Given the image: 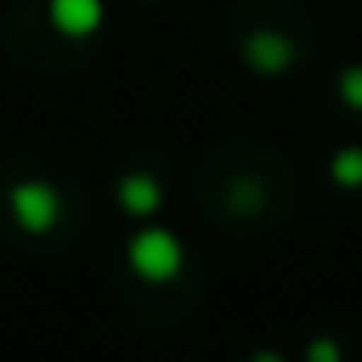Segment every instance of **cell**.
<instances>
[{
    "mask_svg": "<svg viewBox=\"0 0 362 362\" xmlns=\"http://www.w3.org/2000/svg\"><path fill=\"white\" fill-rule=\"evenodd\" d=\"M131 266L139 278L148 282H169L173 274L181 270V245L173 232L165 228H148L131 240Z\"/></svg>",
    "mask_w": 362,
    "mask_h": 362,
    "instance_id": "1",
    "label": "cell"
},
{
    "mask_svg": "<svg viewBox=\"0 0 362 362\" xmlns=\"http://www.w3.org/2000/svg\"><path fill=\"white\" fill-rule=\"evenodd\" d=\"M13 215H17V223L25 232H47L55 223V215H59V198L42 181H21L13 189Z\"/></svg>",
    "mask_w": 362,
    "mask_h": 362,
    "instance_id": "2",
    "label": "cell"
},
{
    "mask_svg": "<svg viewBox=\"0 0 362 362\" xmlns=\"http://www.w3.org/2000/svg\"><path fill=\"white\" fill-rule=\"evenodd\" d=\"M245 59L253 64V72H262V76H278V72H286L291 64H295V47L282 38V34H253L249 42H245Z\"/></svg>",
    "mask_w": 362,
    "mask_h": 362,
    "instance_id": "3",
    "label": "cell"
},
{
    "mask_svg": "<svg viewBox=\"0 0 362 362\" xmlns=\"http://www.w3.org/2000/svg\"><path fill=\"white\" fill-rule=\"evenodd\" d=\"M51 21L64 34H89L101 21V0H51Z\"/></svg>",
    "mask_w": 362,
    "mask_h": 362,
    "instance_id": "4",
    "label": "cell"
},
{
    "mask_svg": "<svg viewBox=\"0 0 362 362\" xmlns=\"http://www.w3.org/2000/svg\"><path fill=\"white\" fill-rule=\"evenodd\" d=\"M118 198H122V206L131 215H152L160 206V185L152 177H144V173H135V177L118 181Z\"/></svg>",
    "mask_w": 362,
    "mask_h": 362,
    "instance_id": "5",
    "label": "cell"
},
{
    "mask_svg": "<svg viewBox=\"0 0 362 362\" xmlns=\"http://www.w3.org/2000/svg\"><path fill=\"white\" fill-rule=\"evenodd\" d=\"M329 173H333L337 185L358 189V185H362V148H346V152H337V156H333V165H329Z\"/></svg>",
    "mask_w": 362,
    "mask_h": 362,
    "instance_id": "6",
    "label": "cell"
},
{
    "mask_svg": "<svg viewBox=\"0 0 362 362\" xmlns=\"http://www.w3.org/2000/svg\"><path fill=\"white\" fill-rule=\"evenodd\" d=\"M341 97H346L354 110H362V68H346V72H341Z\"/></svg>",
    "mask_w": 362,
    "mask_h": 362,
    "instance_id": "7",
    "label": "cell"
},
{
    "mask_svg": "<svg viewBox=\"0 0 362 362\" xmlns=\"http://www.w3.org/2000/svg\"><path fill=\"white\" fill-rule=\"evenodd\" d=\"M308 362H341V354H337V346H333V341H312Z\"/></svg>",
    "mask_w": 362,
    "mask_h": 362,
    "instance_id": "8",
    "label": "cell"
},
{
    "mask_svg": "<svg viewBox=\"0 0 362 362\" xmlns=\"http://www.w3.org/2000/svg\"><path fill=\"white\" fill-rule=\"evenodd\" d=\"M253 362H282V358H278L274 350H257V354H253Z\"/></svg>",
    "mask_w": 362,
    "mask_h": 362,
    "instance_id": "9",
    "label": "cell"
}]
</instances>
